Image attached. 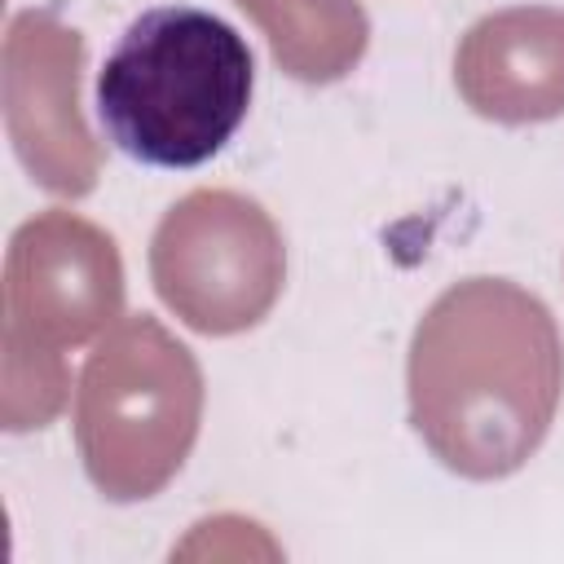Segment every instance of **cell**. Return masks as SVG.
<instances>
[{
  "label": "cell",
  "mask_w": 564,
  "mask_h": 564,
  "mask_svg": "<svg viewBox=\"0 0 564 564\" xmlns=\"http://www.w3.org/2000/svg\"><path fill=\"white\" fill-rule=\"evenodd\" d=\"M551 313L502 278L445 291L410 352V405L427 445L467 476L520 467L560 401Z\"/></svg>",
  "instance_id": "cell-1"
},
{
  "label": "cell",
  "mask_w": 564,
  "mask_h": 564,
  "mask_svg": "<svg viewBox=\"0 0 564 564\" xmlns=\"http://www.w3.org/2000/svg\"><path fill=\"white\" fill-rule=\"evenodd\" d=\"M251 48L207 9H145L97 75L106 137L150 167H198L225 150L251 106Z\"/></svg>",
  "instance_id": "cell-2"
}]
</instances>
